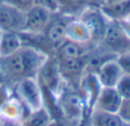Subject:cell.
I'll return each instance as SVG.
<instances>
[{"label": "cell", "instance_id": "1", "mask_svg": "<svg viewBox=\"0 0 130 126\" xmlns=\"http://www.w3.org/2000/svg\"><path fill=\"white\" fill-rule=\"evenodd\" d=\"M50 56L28 45L16 52L0 57V72L9 86L25 78H37L42 67Z\"/></svg>", "mask_w": 130, "mask_h": 126}, {"label": "cell", "instance_id": "2", "mask_svg": "<svg viewBox=\"0 0 130 126\" xmlns=\"http://www.w3.org/2000/svg\"><path fill=\"white\" fill-rule=\"evenodd\" d=\"M58 107L63 118L79 121L85 112V102L77 88L63 82L57 96Z\"/></svg>", "mask_w": 130, "mask_h": 126}, {"label": "cell", "instance_id": "3", "mask_svg": "<svg viewBox=\"0 0 130 126\" xmlns=\"http://www.w3.org/2000/svg\"><path fill=\"white\" fill-rule=\"evenodd\" d=\"M12 93L20 100L28 111L44 107L42 87L37 78H25L10 86Z\"/></svg>", "mask_w": 130, "mask_h": 126}, {"label": "cell", "instance_id": "4", "mask_svg": "<svg viewBox=\"0 0 130 126\" xmlns=\"http://www.w3.org/2000/svg\"><path fill=\"white\" fill-rule=\"evenodd\" d=\"M100 45L108 53L118 56L130 51V38L118 21H109Z\"/></svg>", "mask_w": 130, "mask_h": 126}, {"label": "cell", "instance_id": "5", "mask_svg": "<svg viewBox=\"0 0 130 126\" xmlns=\"http://www.w3.org/2000/svg\"><path fill=\"white\" fill-rule=\"evenodd\" d=\"M86 25L91 34V39L94 45L100 44L107 25L110 19L103 13V10L98 7H88L81 15L78 16Z\"/></svg>", "mask_w": 130, "mask_h": 126}, {"label": "cell", "instance_id": "6", "mask_svg": "<svg viewBox=\"0 0 130 126\" xmlns=\"http://www.w3.org/2000/svg\"><path fill=\"white\" fill-rule=\"evenodd\" d=\"M57 13V12H55ZM54 12L43 8L40 6L34 5L28 12H25L24 31L27 33H43L51 19L53 18Z\"/></svg>", "mask_w": 130, "mask_h": 126}, {"label": "cell", "instance_id": "7", "mask_svg": "<svg viewBox=\"0 0 130 126\" xmlns=\"http://www.w3.org/2000/svg\"><path fill=\"white\" fill-rule=\"evenodd\" d=\"M71 18L73 16L62 14L60 12L54 13L53 18L51 19L45 31L43 32L45 39L52 46L54 52H55V48L67 38V24Z\"/></svg>", "mask_w": 130, "mask_h": 126}, {"label": "cell", "instance_id": "8", "mask_svg": "<svg viewBox=\"0 0 130 126\" xmlns=\"http://www.w3.org/2000/svg\"><path fill=\"white\" fill-rule=\"evenodd\" d=\"M25 13L0 0V32L24 31Z\"/></svg>", "mask_w": 130, "mask_h": 126}, {"label": "cell", "instance_id": "9", "mask_svg": "<svg viewBox=\"0 0 130 126\" xmlns=\"http://www.w3.org/2000/svg\"><path fill=\"white\" fill-rule=\"evenodd\" d=\"M96 45L92 44H81L71 39L66 38L61 44L55 48L54 57L57 61H66V60H74L82 56L86 55Z\"/></svg>", "mask_w": 130, "mask_h": 126}, {"label": "cell", "instance_id": "10", "mask_svg": "<svg viewBox=\"0 0 130 126\" xmlns=\"http://www.w3.org/2000/svg\"><path fill=\"white\" fill-rule=\"evenodd\" d=\"M115 58L105 61L94 71V75L101 87H115L123 76L122 70Z\"/></svg>", "mask_w": 130, "mask_h": 126}, {"label": "cell", "instance_id": "11", "mask_svg": "<svg viewBox=\"0 0 130 126\" xmlns=\"http://www.w3.org/2000/svg\"><path fill=\"white\" fill-rule=\"evenodd\" d=\"M123 99L115 87H101L98 93L93 109L110 114H118Z\"/></svg>", "mask_w": 130, "mask_h": 126}, {"label": "cell", "instance_id": "12", "mask_svg": "<svg viewBox=\"0 0 130 126\" xmlns=\"http://www.w3.org/2000/svg\"><path fill=\"white\" fill-rule=\"evenodd\" d=\"M67 38L71 40L81 43V44H92L91 34L86 25L83 23L81 18L73 17L67 24Z\"/></svg>", "mask_w": 130, "mask_h": 126}, {"label": "cell", "instance_id": "13", "mask_svg": "<svg viewBox=\"0 0 130 126\" xmlns=\"http://www.w3.org/2000/svg\"><path fill=\"white\" fill-rule=\"evenodd\" d=\"M90 126H130L128 121L119 116V114H110L101 110L93 109L89 116Z\"/></svg>", "mask_w": 130, "mask_h": 126}, {"label": "cell", "instance_id": "14", "mask_svg": "<svg viewBox=\"0 0 130 126\" xmlns=\"http://www.w3.org/2000/svg\"><path fill=\"white\" fill-rule=\"evenodd\" d=\"M23 45L21 32L3 31L0 32V57L16 52Z\"/></svg>", "mask_w": 130, "mask_h": 126}, {"label": "cell", "instance_id": "15", "mask_svg": "<svg viewBox=\"0 0 130 126\" xmlns=\"http://www.w3.org/2000/svg\"><path fill=\"white\" fill-rule=\"evenodd\" d=\"M100 9L110 21H120L130 14V0L104 5L100 7Z\"/></svg>", "mask_w": 130, "mask_h": 126}, {"label": "cell", "instance_id": "16", "mask_svg": "<svg viewBox=\"0 0 130 126\" xmlns=\"http://www.w3.org/2000/svg\"><path fill=\"white\" fill-rule=\"evenodd\" d=\"M53 117L45 107L27 112L21 120V126H47Z\"/></svg>", "mask_w": 130, "mask_h": 126}, {"label": "cell", "instance_id": "17", "mask_svg": "<svg viewBox=\"0 0 130 126\" xmlns=\"http://www.w3.org/2000/svg\"><path fill=\"white\" fill-rule=\"evenodd\" d=\"M91 6L90 0H70L68 7L62 14L69 15L73 17H78L88 7Z\"/></svg>", "mask_w": 130, "mask_h": 126}, {"label": "cell", "instance_id": "18", "mask_svg": "<svg viewBox=\"0 0 130 126\" xmlns=\"http://www.w3.org/2000/svg\"><path fill=\"white\" fill-rule=\"evenodd\" d=\"M115 88L123 100L130 99V76L123 75L116 84Z\"/></svg>", "mask_w": 130, "mask_h": 126}, {"label": "cell", "instance_id": "19", "mask_svg": "<svg viewBox=\"0 0 130 126\" xmlns=\"http://www.w3.org/2000/svg\"><path fill=\"white\" fill-rule=\"evenodd\" d=\"M116 62L119 63L123 75L130 76V51L116 56Z\"/></svg>", "mask_w": 130, "mask_h": 126}, {"label": "cell", "instance_id": "20", "mask_svg": "<svg viewBox=\"0 0 130 126\" xmlns=\"http://www.w3.org/2000/svg\"><path fill=\"white\" fill-rule=\"evenodd\" d=\"M4 3H7L8 5L13 6V7L17 8L19 10L25 13L35 5L34 0H1Z\"/></svg>", "mask_w": 130, "mask_h": 126}, {"label": "cell", "instance_id": "21", "mask_svg": "<svg viewBox=\"0 0 130 126\" xmlns=\"http://www.w3.org/2000/svg\"><path fill=\"white\" fill-rule=\"evenodd\" d=\"M34 4L37 6H40L43 8H46L51 12H59L57 0H34Z\"/></svg>", "mask_w": 130, "mask_h": 126}, {"label": "cell", "instance_id": "22", "mask_svg": "<svg viewBox=\"0 0 130 126\" xmlns=\"http://www.w3.org/2000/svg\"><path fill=\"white\" fill-rule=\"evenodd\" d=\"M119 116L130 124V99L123 100L121 107L119 109Z\"/></svg>", "mask_w": 130, "mask_h": 126}, {"label": "cell", "instance_id": "23", "mask_svg": "<svg viewBox=\"0 0 130 126\" xmlns=\"http://www.w3.org/2000/svg\"><path fill=\"white\" fill-rule=\"evenodd\" d=\"M118 22H120V24L122 25V28L124 29V31L127 32V34L129 36V38H130V14L128 15V16H125L124 18L118 21Z\"/></svg>", "mask_w": 130, "mask_h": 126}, {"label": "cell", "instance_id": "24", "mask_svg": "<svg viewBox=\"0 0 130 126\" xmlns=\"http://www.w3.org/2000/svg\"><path fill=\"white\" fill-rule=\"evenodd\" d=\"M69 1H70V0H57L60 13H63L64 10H66V8L68 7V5H69Z\"/></svg>", "mask_w": 130, "mask_h": 126}, {"label": "cell", "instance_id": "25", "mask_svg": "<svg viewBox=\"0 0 130 126\" xmlns=\"http://www.w3.org/2000/svg\"><path fill=\"white\" fill-rule=\"evenodd\" d=\"M90 1L92 7H98V8H100L105 3V0H90Z\"/></svg>", "mask_w": 130, "mask_h": 126}, {"label": "cell", "instance_id": "26", "mask_svg": "<svg viewBox=\"0 0 130 126\" xmlns=\"http://www.w3.org/2000/svg\"><path fill=\"white\" fill-rule=\"evenodd\" d=\"M118 1H123V0H105L104 5H108V4H113V3H118ZM103 5V6H104Z\"/></svg>", "mask_w": 130, "mask_h": 126}, {"label": "cell", "instance_id": "27", "mask_svg": "<svg viewBox=\"0 0 130 126\" xmlns=\"http://www.w3.org/2000/svg\"><path fill=\"white\" fill-rule=\"evenodd\" d=\"M0 84H6V80L4 78V76L1 75V72H0Z\"/></svg>", "mask_w": 130, "mask_h": 126}]
</instances>
